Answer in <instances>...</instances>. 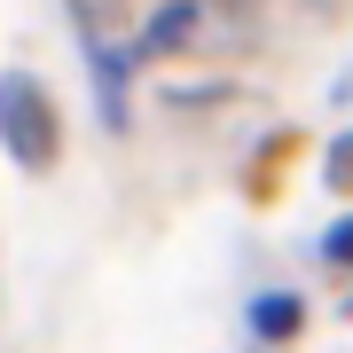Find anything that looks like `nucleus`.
<instances>
[{"instance_id": "obj_5", "label": "nucleus", "mask_w": 353, "mask_h": 353, "mask_svg": "<svg viewBox=\"0 0 353 353\" xmlns=\"http://www.w3.org/2000/svg\"><path fill=\"white\" fill-rule=\"evenodd\" d=\"M322 181H330L338 196H353V134H338V141H330V157H322Z\"/></svg>"}, {"instance_id": "obj_1", "label": "nucleus", "mask_w": 353, "mask_h": 353, "mask_svg": "<svg viewBox=\"0 0 353 353\" xmlns=\"http://www.w3.org/2000/svg\"><path fill=\"white\" fill-rule=\"evenodd\" d=\"M0 150L24 173H55V157H63V102L32 71H0Z\"/></svg>"}, {"instance_id": "obj_4", "label": "nucleus", "mask_w": 353, "mask_h": 353, "mask_svg": "<svg viewBox=\"0 0 353 353\" xmlns=\"http://www.w3.org/2000/svg\"><path fill=\"white\" fill-rule=\"evenodd\" d=\"M314 252H322V267H338V275H353V212L322 228V243H314Z\"/></svg>"}, {"instance_id": "obj_2", "label": "nucleus", "mask_w": 353, "mask_h": 353, "mask_svg": "<svg viewBox=\"0 0 353 353\" xmlns=\"http://www.w3.org/2000/svg\"><path fill=\"white\" fill-rule=\"evenodd\" d=\"M228 24V8L220 0H157L150 8V24L134 32V63H173V55H196V48H212L204 32H220Z\"/></svg>"}, {"instance_id": "obj_3", "label": "nucleus", "mask_w": 353, "mask_h": 353, "mask_svg": "<svg viewBox=\"0 0 353 353\" xmlns=\"http://www.w3.org/2000/svg\"><path fill=\"white\" fill-rule=\"evenodd\" d=\"M299 330H306V299L299 290H259L252 299V338L259 345H290Z\"/></svg>"}]
</instances>
